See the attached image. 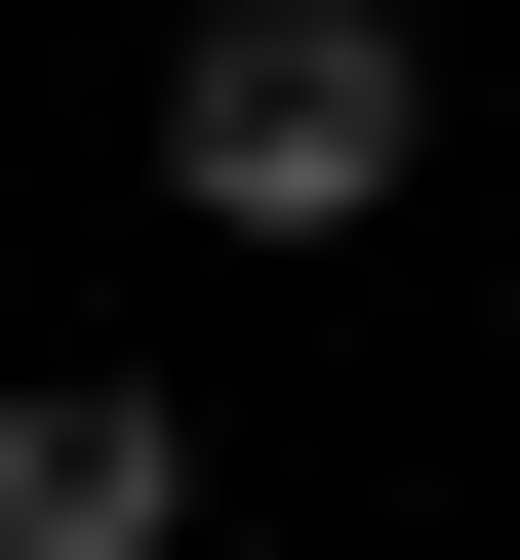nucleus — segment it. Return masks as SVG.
<instances>
[{
    "label": "nucleus",
    "instance_id": "1",
    "mask_svg": "<svg viewBox=\"0 0 520 560\" xmlns=\"http://www.w3.org/2000/svg\"><path fill=\"white\" fill-rule=\"evenodd\" d=\"M401 161H440V40H401V0H200V40H161V200H200V241H360Z\"/></svg>",
    "mask_w": 520,
    "mask_h": 560
},
{
    "label": "nucleus",
    "instance_id": "2",
    "mask_svg": "<svg viewBox=\"0 0 520 560\" xmlns=\"http://www.w3.org/2000/svg\"><path fill=\"white\" fill-rule=\"evenodd\" d=\"M0 560H200V400L161 361H41L0 400Z\"/></svg>",
    "mask_w": 520,
    "mask_h": 560
}]
</instances>
